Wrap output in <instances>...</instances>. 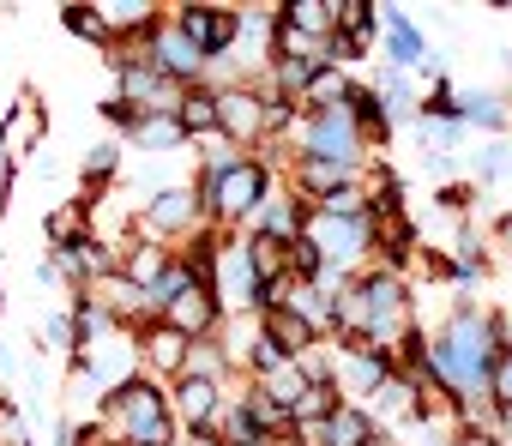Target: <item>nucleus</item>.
<instances>
[{"label":"nucleus","instance_id":"nucleus-10","mask_svg":"<svg viewBox=\"0 0 512 446\" xmlns=\"http://www.w3.org/2000/svg\"><path fill=\"white\" fill-rule=\"evenodd\" d=\"M157 320H169L175 332H187V338L199 344V338H211V332H217L223 308H217V296H211L205 284H193V290H181V296H175V302H169V308H163Z\"/></svg>","mask_w":512,"mask_h":446},{"label":"nucleus","instance_id":"nucleus-12","mask_svg":"<svg viewBox=\"0 0 512 446\" xmlns=\"http://www.w3.org/2000/svg\"><path fill=\"white\" fill-rule=\"evenodd\" d=\"M260 332H266V338H272L284 356H296V362H302V356L320 344V332H314V326H308L296 308H260Z\"/></svg>","mask_w":512,"mask_h":446},{"label":"nucleus","instance_id":"nucleus-22","mask_svg":"<svg viewBox=\"0 0 512 446\" xmlns=\"http://www.w3.org/2000/svg\"><path fill=\"white\" fill-rule=\"evenodd\" d=\"M133 139H139L145 151H175V145H187V133H181V121H175V115H151Z\"/></svg>","mask_w":512,"mask_h":446},{"label":"nucleus","instance_id":"nucleus-11","mask_svg":"<svg viewBox=\"0 0 512 446\" xmlns=\"http://www.w3.org/2000/svg\"><path fill=\"white\" fill-rule=\"evenodd\" d=\"M302 440L314 446H374V410L368 404H338L320 428H308Z\"/></svg>","mask_w":512,"mask_h":446},{"label":"nucleus","instance_id":"nucleus-19","mask_svg":"<svg viewBox=\"0 0 512 446\" xmlns=\"http://www.w3.org/2000/svg\"><path fill=\"white\" fill-rule=\"evenodd\" d=\"M253 386H266V398H272V404L296 410V404H302V392H308L314 380H308V368H302V362H284V368H272L266 380H253Z\"/></svg>","mask_w":512,"mask_h":446},{"label":"nucleus","instance_id":"nucleus-26","mask_svg":"<svg viewBox=\"0 0 512 446\" xmlns=\"http://www.w3.org/2000/svg\"><path fill=\"white\" fill-rule=\"evenodd\" d=\"M0 320H7V290H0Z\"/></svg>","mask_w":512,"mask_h":446},{"label":"nucleus","instance_id":"nucleus-3","mask_svg":"<svg viewBox=\"0 0 512 446\" xmlns=\"http://www.w3.org/2000/svg\"><path fill=\"white\" fill-rule=\"evenodd\" d=\"M169 25H175L205 61H223V55L241 43V13H235V7H193V0H181V7L169 13Z\"/></svg>","mask_w":512,"mask_h":446},{"label":"nucleus","instance_id":"nucleus-21","mask_svg":"<svg viewBox=\"0 0 512 446\" xmlns=\"http://www.w3.org/2000/svg\"><path fill=\"white\" fill-rule=\"evenodd\" d=\"M61 25H67L79 43H97V49H109V25H103V7H85V0H73V7H61Z\"/></svg>","mask_w":512,"mask_h":446},{"label":"nucleus","instance_id":"nucleus-1","mask_svg":"<svg viewBox=\"0 0 512 446\" xmlns=\"http://www.w3.org/2000/svg\"><path fill=\"white\" fill-rule=\"evenodd\" d=\"M205 205H199V193L193 187H163V193H151V205L139 211V242H157V248H181V242H193L199 230H205Z\"/></svg>","mask_w":512,"mask_h":446},{"label":"nucleus","instance_id":"nucleus-17","mask_svg":"<svg viewBox=\"0 0 512 446\" xmlns=\"http://www.w3.org/2000/svg\"><path fill=\"white\" fill-rule=\"evenodd\" d=\"M278 19H284L290 31L314 37V43H326V37L338 31V19H332V0H290V7H278Z\"/></svg>","mask_w":512,"mask_h":446},{"label":"nucleus","instance_id":"nucleus-13","mask_svg":"<svg viewBox=\"0 0 512 446\" xmlns=\"http://www.w3.org/2000/svg\"><path fill=\"white\" fill-rule=\"evenodd\" d=\"M380 37H386V61H392V73H410L416 61H422V37H416V25H410V13L404 7H380Z\"/></svg>","mask_w":512,"mask_h":446},{"label":"nucleus","instance_id":"nucleus-20","mask_svg":"<svg viewBox=\"0 0 512 446\" xmlns=\"http://www.w3.org/2000/svg\"><path fill=\"white\" fill-rule=\"evenodd\" d=\"M332 19H338V37H356V43H374L380 31V7H368V0H332Z\"/></svg>","mask_w":512,"mask_h":446},{"label":"nucleus","instance_id":"nucleus-8","mask_svg":"<svg viewBox=\"0 0 512 446\" xmlns=\"http://www.w3.org/2000/svg\"><path fill=\"white\" fill-rule=\"evenodd\" d=\"M169 410H175V428H181V434H199V428L217 422L223 386H217V380H199V374H181V380L169 386Z\"/></svg>","mask_w":512,"mask_h":446},{"label":"nucleus","instance_id":"nucleus-4","mask_svg":"<svg viewBox=\"0 0 512 446\" xmlns=\"http://www.w3.org/2000/svg\"><path fill=\"white\" fill-rule=\"evenodd\" d=\"M43 139H49V109H43V97L25 85V91L13 97V109L0 115V163H7V169H25Z\"/></svg>","mask_w":512,"mask_h":446},{"label":"nucleus","instance_id":"nucleus-2","mask_svg":"<svg viewBox=\"0 0 512 446\" xmlns=\"http://www.w3.org/2000/svg\"><path fill=\"white\" fill-rule=\"evenodd\" d=\"M217 139H223V145H235V151L266 145V139H272V103H266V91H260V85H247V79L217 85Z\"/></svg>","mask_w":512,"mask_h":446},{"label":"nucleus","instance_id":"nucleus-14","mask_svg":"<svg viewBox=\"0 0 512 446\" xmlns=\"http://www.w3.org/2000/svg\"><path fill=\"white\" fill-rule=\"evenodd\" d=\"M175 121H181L187 145H193V139H217V85H187Z\"/></svg>","mask_w":512,"mask_h":446},{"label":"nucleus","instance_id":"nucleus-6","mask_svg":"<svg viewBox=\"0 0 512 446\" xmlns=\"http://www.w3.org/2000/svg\"><path fill=\"white\" fill-rule=\"evenodd\" d=\"M308 242L320 248V260L332 272H350L374 248V230H368V217H326V211H314L308 217Z\"/></svg>","mask_w":512,"mask_h":446},{"label":"nucleus","instance_id":"nucleus-9","mask_svg":"<svg viewBox=\"0 0 512 446\" xmlns=\"http://www.w3.org/2000/svg\"><path fill=\"white\" fill-rule=\"evenodd\" d=\"M308 217H314V205H302L296 193H272L260 211H253V230H247V236H266V242L296 248V242L308 236Z\"/></svg>","mask_w":512,"mask_h":446},{"label":"nucleus","instance_id":"nucleus-24","mask_svg":"<svg viewBox=\"0 0 512 446\" xmlns=\"http://www.w3.org/2000/svg\"><path fill=\"white\" fill-rule=\"evenodd\" d=\"M0 446H31V422L13 398H0Z\"/></svg>","mask_w":512,"mask_h":446},{"label":"nucleus","instance_id":"nucleus-18","mask_svg":"<svg viewBox=\"0 0 512 446\" xmlns=\"http://www.w3.org/2000/svg\"><path fill=\"white\" fill-rule=\"evenodd\" d=\"M247 260H253V278H260V296H266L272 284L296 278V272H290V248H284V242H266V236H247Z\"/></svg>","mask_w":512,"mask_h":446},{"label":"nucleus","instance_id":"nucleus-25","mask_svg":"<svg viewBox=\"0 0 512 446\" xmlns=\"http://www.w3.org/2000/svg\"><path fill=\"white\" fill-rule=\"evenodd\" d=\"M458 121H476V127H500V121H506V109H500V97H464V103H458Z\"/></svg>","mask_w":512,"mask_h":446},{"label":"nucleus","instance_id":"nucleus-23","mask_svg":"<svg viewBox=\"0 0 512 446\" xmlns=\"http://www.w3.org/2000/svg\"><path fill=\"white\" fill-rule=\"evenodd\" d=\"M97 109H103V121H109V127H121V133H139V127L151 121L145 109H133V103H127V97H115V91H109V97H103Z\"/></svg>","mask_w":512,"mask_h":446},{"label":"nucleus","instance_id":"nucleus-16","mask_svg":"<svg viewBox=\"0 0 512 446\" xmlns=\"http://www.w3.org/2000/svg\"><path fill=\"white\" fill-rule=\"evenodd\" d=\"M169 260H175V248H157V242H127V254H121V278H133L139 290H151L163 272H169Z\"/></svg>","mask_w":512,"mask_h":446},{"label":"nucleus","instance_id":"nucleus-7","mask_svg":"<svg viewBox=\"0 0 512 446\" xmlns=\"http://www.w3.org/2000/svg\"><path fill=\"white\" fill-rule=\"evenodd\" d=\"M187 356H193V338L187 332H175L169 320H151L145 332H139V362H145V374L151 380H181L187 374Z\"/></svg>","mask_w":512,"mask_h":446},{"label":"nucleus","instance_id":"nucleus-15","mask_svg":"<svg viewBox=\"0 0 512 446\" xmlns=\"http://www.w3.org/2000/svg\"><path fill=\"white\" fill-rule=\"evenodd\" d=\"M43 236H49V248H55V254H61V248H73V242H85V236H91V205H85V199L49 205V217H43Z\"/></svg>","mask_w":512,"mask_h":446},{"label":"nucleus","instance_id":"nucleus-5","mask_svg":"<svg viewBox=\"0 0 512 446\" xmlns=\"http://www.w3.org/2000/svg\"><path fill=\"white\" fill-rule=\"evenodd\" d=\"M211 296H217L223 314H260V278H253V260H247V236H229L223 242Z\"/></svg>","mask_w":512,"mask_h":446}]
</instances>
